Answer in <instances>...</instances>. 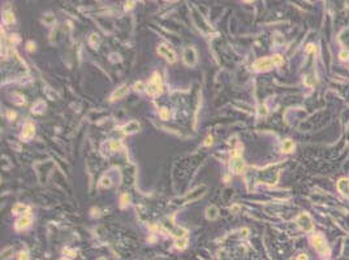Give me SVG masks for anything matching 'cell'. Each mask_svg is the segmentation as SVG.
<instances>
[{
    "label": "cell",
    "mask_w": 349,
    "mask_h": 260,
    "mask_svg": "<svg viewBox=\"0 0 349 260\" xmlns=\"http://www.w3.org/2000/svg\"><path fill=\"white\" fill-rule=\"evenodd\" d=\"M127 94H128V85H121V86L117 87L116 90L112 92L111 100H119V99L124 98Z\"/></svg>",
    "instance_id": "obj_10"
},
{
    "label": "cell",
    "mask_w": 349,
    "mask_h": 260,
    "mask_svg": "<svg viewBox=\"0 0 349 260\" xmlns=\"http://www.w3.org/2000/svg\"><path fill=\"white\" fill-rule=\"evenodd\" d=\"M8 118L9 120H14L16 118V113L12 112V111H9V112H8Z\"/></svg>",
    "instance_id": "obj_37"
},
{
    "label": "cell",
    "mask_w": 349,
    "mask_h": 260,
    "mask_svg": "<svg viewBox=\"0 0 349 260\" xmlns=\"http://www.w3.org/2000/svg\"><path fill=\"white\" fill-rule=\"evenodd\" d=\"M339 56H340V59H341V60H344V61H345V60H349V51L344 49V51H341V52H340Z\"/></svg>",
    "instance_id": "obj_29"
},
{
    "label": "cell",
    "mask_w": 349,
    "mask_h": 260,
    "mask_svg": "<svg viewBox=\"0 0 349 260\" xmlns=\"http://www.w3.org/2000/svg\"><path fill=\"white\" fill-rule=\"evenodd\" d=\"M138 129H139V124L137 122V121H134V120L129 121L127 125L123 126V131L127 133V134H132V133H135Z\"/></svg>",
    "instance_id": "obj_11"
},
{
    "label": "cell",
    "mask_w": 349,
    "mask_h": 260,
    "mask_svg": "<svg viewBox=\"0 0 349 260\" xmlns=\"http://www.w3.org/2000/svg\"><path fill=\"white\" fill-rule=\"evenodd\" d=\"M145 88H147V87H145V85H143V82H137V83H134V90L135 91H138V92H142Z\"/></svg>",
    "instance_id": "obj_28"
},
{
    "label": "cell",
    "mask_w": 349,
    "mask_h": 260,
    "mask_svg": "<svg viewBox=\"0 0 349 260\" xmlns=\"http://www.w3.org/2000/svg\"><path fill=\"white\" fill-rule=\"evenodd\" d=\"M305 83L309 85V86L314 85V78H313V77H306V78H305Z\"/></svg>",
    "instance_id": "obj_33"
},
{
    "label": "cell",
    "mask_w": 349,
    "mask_h": 260,
    "mask_svg": "<svg viewBox=\"0 0 349 260\" xmlns=\"http://www.w3.org/2000/svg\"><path fill=\"white\" fill-rule=\"evenodd\" d=\"M159 116H160L162 120H168V118H170V116H171L170 109L166 108V107H162V108L159 109Z\"/></svg>",
    "instance_id": "obj_19"
},
{
    "label": "cell",
    "mask_w": 349,
    "mask_h": 260,
    "mask_svg": "<svg viewBox=\"0 0 349 260\" xmlns=\"http://www.w3.org/2000/svg\"><path fill=\"white\" fill-rule=\"evenodd\" d=\"M272 66H275L274 61H272L271 57H263V59H258L255 60V63L253 64V68L257 72H266L270 70Z\"/></svg>",
    "instance_id": "obj_5"
},
{
    "label": "cell",
    "mask_w": 349,
    "mask_h": 260,
    "mask_svg": "<svg viewBox=\"0 0 349 260\" xmlns=\"http://www.w3.org/2000/svg\"><path fill=\"white\" fill-rule=\"evenodd\" d=\"M89 42H90V44L92 46V48H98V43H99V38H98V35H96V34H92V35L90 37Z\"/></svg>",
    "instance_id": "obj_25"
},
{
    "label": "cell",
    "mask_w": 349,
    "mask_h": 260,
    "mask_svg": "<svg viewBox=\"0 0 349 260\" xmlns=\"http://www.w3.org/2000/svg\"><path fill=\"white\" fill-rule=\"evenodd\" d=\"M296 224L301 228L302 230L305 231H312L314 225H313V221H312V217L309 216V215L306 212H304L301 215H298L297 219H296Z\"/></svg>",
    "instance_id": "obj_4"
},
{
    "label": "cell",
    "mask_w": 349,
    "mask_h": 260,
    "mask_svg": "<svg viewBox=\"0 0 349 260\" xmlns=\"http://www.w3.org/2000/svg\"><path fill=\"white\" fill-rule=\"evenodd\" d=\"M283 152H292L293 148H294V143L291 141V139H285L284 142H283Z\"/></svg>",
    "instance_id": "obj_17"
},
{
    "label": "cell",
    "mask_w": 349,
    "mask_h": 260,
    "mask_svg": "<svg viewBox=\"0 0 349 260\" xmlns=\"http://www.w3.org/2000/svg\"><path fill=\"white\" fill-rule=\"evenodd\" d=\"M219 216V209L216 206H209L206 208V217L207 220H215Z\"/></svg>",
    "instance_id": "obj_13"
},
{
    "label": "cell",
    "mask_w": 349,
    "mask_h": 260,
    "mask_svg": "<svg viewBox=\"0 0 349 260\" xmlns=\"http://www.w3.org/2000/svg\"><path fill=\"white\" fill-rule=\"evenodd\" d=\"M271 59H272V61H274L275 66H280V65H283V63H284V59H283L280 55H274V56H271Z\"/></svg>",
    "instance_id": "obj_21"
},
{
    "label": "cell",
    "mask_w": 349,
    "mask_h": 260,
    "mask_svg": "<svg viewBox=\"0 0 349 260\" xmlns=\"http://www.w3.org/2000/svg\"><path fill=\"white\" fill-rule=\"evenodd\" d=\"M3 20H4L5 24H13V22H14V14L10 12V10H7V12L4 13V16H3Z\"/></svg>",
    "instance_id": "obj_18"
},
{
    "label": "cell",
    "mask_w": 349,
    "mask_h": 260,
    "mask_svg": "<svg viewBox=\"0 0 349 260\" xmlns=\"http://www.w3.org/2000/svg\"><path fill=\"white\" fill-rule=\"evenodd\" d=\"M111 185H112V181H111L110 177H103V178L100 180V182H99V186L103 187V189L111 187Z\"/></svg>",
    "instance_id": "obj_20"
},
{
    "label": "cell",
    "mask_w": 349,
    "mask_h": 260,
    "mask_svg": "<svg viewBox=\"0 0 349 260\" xmlns=\"http://www.w3.org/2000/svg\"><path fill=\"white\" fill-rule=\"evenodd\" d=\"M186 243H188V239H186V238H185V237H184V238H180V239H177V241H176V243H174V245H176V247H177V248H180V250H182V248H185V247H186Z\"/></svg>",
    "instance_id": "obj_22"
},
{
    "label": "cell",
    "mask_w": 349,
    "mask_h": 260,
    "mask_svg": "<svg viewBox=\"0 0 349 260\" xmlns=\"http://www.w3.org/2000/svg\"><path fill=\"white\" fill-rule=\"evenodd\" d=\"M182 60L188 66H193L197 63V52L193 47H188L182 52Z\"/></svg>",
    "instance_id": "obj_6"
},
{
    "label": "cell",
    "mask_w": 349,
    "mask_h": 260,
    "mask_svg": "<svg viewBox=\"0 0 349 260\" xmlns=\"http://www.w3.org/2000/svg\"><path fill=\"white\" fill-rule=\"evenodd\" d=\"M163 91V86H162V80H160V76L158 73H154L152 78L149 82V86H147V94L151 96H155V95H159Z\"/></svg>",
    "instance_id": "obj_1"
},
{
    "label": "cell",
    "mask_w": 349,
    "mask_h": 260,
    "mask_svg": "<svg viewBox=\"0 0 349 260\" xmlns=\"http://www.w3.org/2000/svg\"><path fill=\"white\" fill-rule=\"evenodd\" d=\"M129 200H130V196L125 192V194H123L121 195V198H120V203H121V206L124 207V206H127V204L129 203Z\"/></svg>",
    "instance_id": "obj_26"
},
{
    "label": "cell",
    "mask_w": 349,
    "mask_h": 260,
    "mask_svg": "<svg viewBox=\"0 0 349 260\" xmlns=\"http://www.w3.org/2000/svg\"><path fill=\"white\" fill-rule=\"evenodd\" d=\"M60 260H68L67 258H63V259H60Z\"/></svg>",
    "instance_id": "obj_44"
},
{
    "label": "cell",
    "mask_w": 349,
    "mask_h": 260,
    "mask_svg": "<svg viewBox=\"0 0 349 260\" xmlns=\"http://www.w3.org/2000/svg\"><path fill=\"white\" fill-rule=\"evenodd\" d=\"M240 207L238 206H234V207H231V212H238Z\"/></svg>",
    "instance_id": "obj_41"
},
{
    "label": "cell",
    "mask_w": 349,
    "mask_h": 260,
    "mask_svg": "<svg viewBox=\"0 0 349 260\" xmlns=\"http://www.w3.org/2000/svg\"><path fill=\"white\" fill-rule=\"evenodd\" d=\"M170 233H171V235L176 237L177 239H180V238H184V235L186 234V230L182 229V228H180V226H173V228L170 230Z\"/></svg>",
    "instance_id": "obj_16"
},
{
    "label": "cell",
    "mask_w": 349,
    "mask_h": 260,
    "mask_svg": "<svg viewBox=\"0 0 349 260\" xmlns=\"http://www.w3.org/2000/svg\"><path fill=\"white\" fill-rule=\"evenodd\" d=\"M312 242H313L314 248L319 254H322V255H328L330 254V248L327 246V242L322 234H315L314 237H312Z\"/></svg>",
    "instance_id": "obj_2"
},
{
    "label": "cell",
    "mask_w": 349,
    "mask_h": 260,
    "mask_svg": "<svg viewBox=\"0 0 349 260\" xmlns=\"http://www.w3.org/2000/svg\"><path fill=\"white\" fill-rule=\"evenodd\" d=\"M274 42L275 43H279V44H281V43H284V38H283L280 34H275V37H274Z\"/></svg>",
    "instance_id": "obj_30"
},
{
    "label": "cell",
    "mask_w": 349,
    "mask_h": 260,
    "mask_svg": "<svg viewBox=\"0 0 349 260\" xmlns=\"http://www.w3.org/2000/svg\"><path fill=\"white\" fill-rule=\"evenodd\" d=\"M98 260H106V259H104V258H99V259H98Z\"/></svg>",
    "instance_id": "obj_43"
},
{
    "label": "cell",
    "mask_w": 349,
    "mask_h": 260,
    "mask_svg": "<svg viewBox=\"0 0 349 260\" xmlns=\"http://www.w3.org/2000/svg\"><path fill=\"white\" fill-rule=\"evenodd\" d=\"M211 145H212V137H207L206 142H205V146H211Z\"/></svg>",
    "instance_id": "obj_36"
},
{
    "label": "cell",
    "mask_w": 349,
    "mask_h": 260,
    "mask_svg": "<svg viewBox=\"0 0 349 260\" xmlns=\"http://www.w3.org/2000/svg\"><path fill=\"white\" fill-rule=\"evenodd\" d=\"M45 109H46V103L43 102L42 99H38V100H37L34 104H33V108H31L33 113H37V114L42 113Z\"/></svg>",
    "instance_id": "obj_14"
},
{
    "label": "cell",
    "mask_w": 349,
    "mask_h": 260,
    "mask_svg": "<svg viewBox=\"0 0 349 260\" xmlns=\"http://www.w3.org/2000/svg\"><path fill=\"white\" fill-rule=\"evenodd\" d=\"M34 48H35V44L31 43V42H29V43H28V49H29V51H33Z\"/></svg>",
    "instance_id": "obj_39"
},
{
    "label": "cell",
    "mask_w": 349,
    "mask_h": 260,
    "mask_svg": "<svg viewBox=\"0 0 349 260\" xmlns=\"http://www.w3.org/2000/svg\"><path fill=\"white\" fill-rule=\"evenodd\" d=\"M10 254H13V248L12 247H7L5 250H3L2 251V260H7L10 256Z\"/></svg>",
    "instance_id": "obj_23"
},
{
    "label": "cell",
    "mask_w": 349,
    "mask_h": 260,
    "mask_svg": "<svg viewBox=\"0 0 349 260\" xmlns=\"http://www.w3.org/2000/svg\"><path fill=\"white\" fill-rule=\"evenodd\" d=\"M242 233H244V235H248V233H249V230H248V229H244V230H242Z\"/></svg>",
    "instance_id": "obj_42"
},
{
    "label": "cell",
    "mask_w": 349,
    "mask_h": 260,
    "mask_svg": "<svg viewBox=\"0 0 349 260\" xmlns=\"http://www.w3.org/2000/svg\"><path fill=\"white\" fill-rule=\"evenodd\" d=\"M337 190H339L343 195H348L349 194V180L347 178H341L337 182Z\"/></svg>",
    "instance_id": "obj_12"
},
{
    "label": "cell",
    "mask_w": 349,
    "mask_h": 260,
    "mask_svg": "<svg viewBox=\"0 0 349 260\" xmlns=\"http://www.w3.org/2000/svg\"><path fill=\"white\" fill-rule=\"evenodd\" d=\"M229 169L233 173H242L245 170V161L238 153H234L229 160Z\"/></svg>",
    "instance_id": "obj_3"
},
{
    "label": "cell",
    "mask_w": 349,
    "mask_h": 260,
    "mask_svg": "<svg viewBox=\"0 0 349 260\" xmlns=\"http://www.w3.org/2000/svg\"><path fill=\"white\" fill-rule=\"evenodd\" d=\"M317 49H315V47H314V44H308V47H306V52H315Z\"/></svg>",
    "instance_id": "obj_34"
},
{
    "label": "cell",
    "mask_w": 349,
    "mask_h": 260,
    "mask_svg": "<svg viewBox=\"0 0 349 260\" xmlns=\"http://www.w3.org/2000/svg\"><path fill=\"white\" fill-rule=\"evenodd\" d=\"M259 113L261 114H267V108L263 106V107H259Z\"/></svg>",
    "instance_id": "obj_38"
},
{
    "label": "cell",
    "mask_w": 349,
    "mask_h": 260,
    "mask_svg": "<svg viewBox=\"0 0 349 260\" xmlns=\"http://www.w3.org/2000/svg\"><path fill=\"white\" fill-rule=\"evenodd\" d=\"M203 190H205V186L198 187V189L195 190L194 192H197V191H203ZM201 194H202V192H198V194H195V195H194V194H192V195H189V196H188V199H194V198H197V196H198V195H201Z\"/></svg>",
    "instance_id": "obj_31"
},
{
    "label": "cell",
    "mask_w": 349,
    "mask_h": 260,
    "mask_svg": "<svg viewBox=\"0 0 349 260\" xmlns=\"http://www.w3.org/2000/svg\"><path fill=\"white\" fill-rule=\"evenodd\" d=\"M134 4H135L134 2H127V4H125V9H132Z\"/></svg>",
    "instance_id": "obj_35"
},
{
    "label": "cell",
    "mask_w": 349,
    "mask_h": 260,
    "mask_svg": "<svg viewBox=\"0 0 349 260\" xmlns=\"http://www.w3.org/2000/svg\"><path fill=\"white\" fill-rule=\"evenodd\" d=\"M34 134H35V128H34V125H33L31 122H28V124L24 125L22 131H21V139L29 141L30 138L34 137Z\"/></svg>",
    "instance_id": "obj_8"
},
{
    "label": "cell",
    "mask_w": 349,
    "mask_h": 260,
    "mask_svg": "<svg viewBox=\"0 0 349 260\" xmlns=\"http://www.w3.org/2000/svg\"><path fill=\"white\" fill-rule=\"evenodd\" d=\"M29 207L28 206H25V204H22V203H17V204H14L13 206V208H12V212H13V215H22V213H25V212H29Z\"/></svg>",
    "instance_id": "obj_15"
},
{
    "label": "cell",
    "mask_w": 349,
    "mask_h": 260,
    "mask_svg": "<svg viewBox=\"0 0 349 260\" xmlns=\"http://www.w3.org/2000/svg\"><path fill=\"white\" fill-rule=\"evenodd\" d=\"M31 225V217L30 216H22L20 217L17 221H16V229L17 230H24V229H28L29 226Z\"/></svg>",
    "instance_id": "obj_9"
},
{
    "label": "cell",
    "mask_w": 349,
    "mask_h": 260,
    "mask_svg": "<svg viewBox=\"0 0 349 260\" xmlns=\"http://www.w3.org/2000/svg\"><path fill=\"white\" fill-rule=\"evenodd\" d=\"M110 146H111V150H112V151H117V150H120V148H121V143H120L119 141H112V142L110 143Z\"/></svg>",
    "instance_id": "obj_27"
},
{
    "label": "cell",
    "mask_w": 349,
    "mask_h": 260,
    "mask_svg": "<svg viewBox=\"0 0 349 260\" xmlns=\"http://www.w3.org/2000/svg\"><path fill=\"white\" fill-rule=\"evenodd\" d=\"M158 53H159L164 60H167L168 63H171V64L176 61V53H174L170 47L164 46V44H160V46L158 47Z\"/></svg>",
    "instance_id": "obj_7"
},
{
    "label": "cell",
    "mask_w": 349,
    "mask_h": 260,
    "mask_svg": "<svg viewBox=\"0 0 349 260\" xmlns=\"http://www.w3.org/2000/svg\"><path fill=\"white\" fill-rule=\"evenodd\" d=\"M13 103L21 106V104L25 103V98L22 95H20V94H14V95H13Z\"/></svg>",
    "instance_id": "obj_24"
},
{
    "label": "cell",
    "mask_w": 349,
    "mask_h": 260,
    "mask_svg": "<svg viewBox=\"0 0 349 260\" xmlns=\"http://www.w3.org/2000/svg\"><path fill=\"white\" fill-rule=\"evenodd\" d=\"M297 260H308V256L306 255H304V254H301L298 258H297Z\"/></svg>",
    "instance_id": "obj_40"
},
{
    "label": "cell",
    "mask_w": 349,
    "mask_h": 260,
    "mask_svg": "<svg viewBox=\"0 0 349 260\" xmlns=\"http://www.w3.org/2000/svg\"><path fill=\"white\" fill-rule=\"evenodd\" d=\"M28 259H29V255L26 251H21L18 254V260H28Z\"/></svg>",
    "instance_id": "obj_32"
}]
</instances>
